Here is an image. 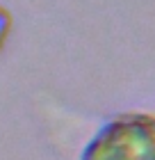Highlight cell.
I'll use <instances>...</instances> for the list:
<instances>
[{
    "mask_svg": "<svg viewBox=\"0 0 155 160\" xmlns=\"http://www.w3.org/2000/svg\"><path fill=\"white\" fill-rule=\"evenodd\" d=\"M9 25H12V18H9V14H7L2 7H0V43L5 41L7 37V32H9Z\"/></svg>",
    "mask_w": 155,
    "mask_h": 160,
    "instance_id": "obj_1",
    "label": "cell"
}]
</instances>
